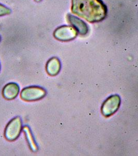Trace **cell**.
Listing matches in <instances>:
<instances>
[{
	"instance_id": "obj_5",
	"label": "cell",
	"mask_w": 138,
	"mask_h": 156,
	"mask_svg": "<svg viewBox=\"0 0 138 156\" xmlns=\"http://www.w3.org/2000/svg\"><path fill=\"white\" fill-rule=\"evenodd\" d=\"M121 104V98L119 95H112L104 102L101 108L104 115L109 117L116 112Z\"/></svg>"
},
{
	"instance_id": "obj_2",
	"label": "cell",
	"mask_w": 138,
	"mask_h": 156,
	"mask_svg": "<svg viewBox=\"0 0 138 156\" xmlns=\"http://www.w3.org/2000/svg\"><path fill=\"white\" fill-rule=\"evenodd\" d=\"M22 129V122L20 117L18 116L12 119L5 128L4 136L9 141H14L19 137Z\"/></svg>"
},
{
	"instance_id": "obj_8",
	"label": "cell",
	"mask_w": 138,
	"mask_h": 156,
	"mask_svg": "<svg viewBox=\"0 0 138 156\" xmlns=\"http://www.w3.org/2000/svg\"><path fill=\"white\" fill-rule=\"evenodd\" d=\"M47 71L49 75L52 76L58 74L61 69L60 60L57 58H53L50 59L47 64Z\"/></svg>"
},
{
	"instance_id": "obj_3",
	"label": "cell",
	"mask_w": 138,
	"mask_h": 156,
	"mask_svg": "<svg viewBox=\"0 0 138 156\" xmlns=\"http://www.w3.org/2000/svg\"><path fill=\"white\" fill-rule=\"evenodd\" d=\"M46 95V90L44 88L38 87H30L22 90L20 97L22 100L26 101H33L41 99Z\"/></svg>"
},
{
	"instance_id": "obj_9",
	"label": "cell",
	"mask_w": 138,
	"mask_h": 156,
	"mask_svg": "<svg viewBox=\"0 0 138 156\" xmlns=\"http://www.w3.org/2000/svg\"><path fill=\"white\" fill-rule=\"evenodd\" d=\"M23 131L26 135V137L27 140V142L29 143L30 147L33 151H37V146L36 145V143L34 141V138L29 127L27 126H24L23 128Z\"/></svg>"
},
{
	"instance_id": "obj_1",
	"label": "cell",
	"mask_w": 138,
	"mask_h": 156,
	"mask_svg": "<svg viewBox=\"0 0 138 156\" xmlns=\"http://www.w3.org/2000/svg\"><path fill=\"white\" fill-rule=\"evenodd\" d=\"M72 11L90 23L103 20L108 12L101 0H72Z\"/></svg>"
},
{
	"instance_id": "obj_10",
	"label": "cell",
	"mask_w": 138,
	"mask_h": 156,
	"mask_svg": "<svg viewBox=\"0 0 138 156\" xmlns=\"http://www.w3.org/2000/svg\"><path fill=\"white\" fill-rule=\"evenodd\" d=\"M12 10L9 8L5 5L0 3V17L9 15L10 14Z\"/></svg>"
},
{
	"instance_id": "obj_13",
	"label": "cell",
	"mask_w": 138,
	"mask_h": 156,
	"mask_svg": "<svg viewBox=\"0 0 138 156\" xmlns=\"http://www.w3.org/2000/svg\"><path fill=\"white\" fill-rule=\"evenodd\" d=\"M0 69H1V65H0Z\"/></svg>"
},
{
	"instance_id": "obj_6",
	"label": "cell",
	"mask_w": 138,
	"mask_h": 156,
	"mask_svg": "<svg viewBox=\"0 0 138 156\" xmlns=\"http://www.w3.org/2000/svg\"><path fill=\"white\" fill-rule=\"evenodd\" d=\"M20 87L17 83H8L4 87L2 90V95L4 98L7 100H12L15 99L18 95Z\"/></svg>"
},
{
	"instance_id": "obj_7",
	"label": "cell",
	"mask_w": 138,
	"mask_h": 156,
	"mask_svg": "<svg viewBox=\"0 0 138 156\" xmlns=\"http://www.w3.org/2000/svg\"><path fill=\"white\" fill-rule=\"evenodd\" d=\"M67 19L68 22L75 27L79 34L85 35L88 32L89 28L87 24L83 21L71 15L67 16Z\"/></svg>"
},
{
	"instance_id": "obj_12",
	"label": "cell",
	"mask_w": 138,
	"mask_h": 156,
	"mask_svg": "<svg viewBox=\"0 0 138 156\" xmlns=\"http://www.w3.org/2000/svg\"><path fill=\"white\" fill-rule=\"evenodd\" d=\"M1 41V36H0V41Z\"/></svg>"
},
{
	"instance_id": "obj_4",
	"label": "cell",
	"mask_w": 138,
	"mask_h": 156,
	"mask_svg": "<svg viewBox=\"0 0 138 156\" xmlns=\"http://www.w3.org/2000/svg\"><path fill=\"white\" fill-rule=\"evenodd\" d=\"M78 32L72 26H63L58 27L54 32V36L56 39L62 41H68L75 39Z\"/></svg>"
},
{
	"instance_id": "obj_11",
	"label": "cell",
	"mask_w": 138,
	"mask_h": 156,
	"mask_svg": "<svg viewBox=\"0 0 138 156\" xmlns=\"http://www.w3.org/2000/svg\"><path fill=\"white\" fill-rule=\"evenodd\" d=\"M34 1H36V2H41V0H34Z\"/></svg>"
}]
</instances>
